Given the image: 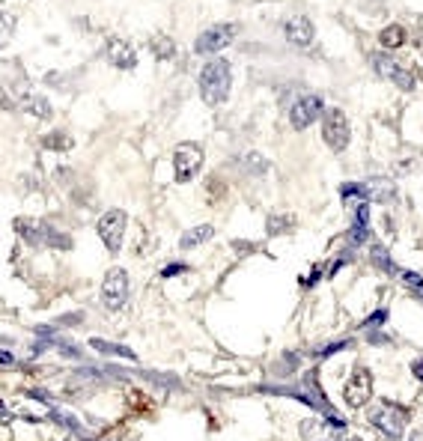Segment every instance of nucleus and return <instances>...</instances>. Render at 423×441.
<instances>
[{
  "label": "nucleus",
  "instance_id": "2",
  "mask_svg": "<svg viewBox=\"0 0 423 441\" xmlns=\"http://www.w3.org/2000/svg\"><path fill=\"white\" fill-rule=\"evenodd\" d=\"M409 417H412V412L402 409V405H397V402H391V400H379L373 409L367 412V420L391 441L402 438V430H405V423H409Z\"/></svg>",
  "mask_w": 423,
  "mask_h": 441
},
{
  "label": "nucleus",
  "instance_id": "15",
  "mask_svg": "<svg viewBox=\"0 0 423 441\" xmlns=\"http://www.w3.org/2000/svg\"><path fill=\"white\" fill-rule=\"evenodd\" d=\"M108 60L116 69H134V66H138V51H134V45L128 39L111 36L108 39Z\"/></svg>",
  "mask_w": 423,
  "mask_h": 441
},
{
  "label": "nucleus",
  "instance_id": "43",
  "mask_svg": "<svg viewBox=\"0 0 423 441\" xmlns=\"http://www.w3.org/2000/svg\"><path fill=\"white\" fill-rule=\"evenodd\" d=\"M0 340H4V337H0Z\"/></svg>",
  "mask_w": 423,
  "mask_h": 441
},
{
  "label": "nucleus",
  "instance_id": "25",
  "mask_svg": "<svg viewBox=\"0 0 423 441\" xmlns=\"http://www.w3.org/2000/svg\"><path fill=\"white\" fill-rule=\"evenodd\" d=\"M12 33H15V15L0 12V48L12 39Z\"/></svg>",
  "mask_w": 423,
  "mask_h": 441
},
{
  "label": "nucleus",
  "instance_id": "24",
  "mask_svg": "<svg viewBox=\"0 0 423 441\" xmlns=\"http://www.w3.org/2000/svg\"><path fill=\"white\" fill-rule=\"evenodd\" d=\"M402 39H405V33H402L399 24H391V27L382 30V45H384V48H399Z\"/></svg>",
  "mask_w": 423,
  "mask_h": 441
},
{
  "label": "nucleus",
  "instance_id": "42",
  "mask_svg": "<svg viewBox=\"0 0 423 441\" xmlns=\"http://www.w3.org/2000/svg\"><path fill=\"white\" fill-rule=\"evenodd\" d=\"M417 298H420V301H423V290H420V293H417Z\"/></svg>",
  "mask_w": 423,
  "mask_h": 441
},
{
  "label": "nucleus",
  "instance_id": "20",
  "mask_svg": "<svg viewBox=\"0 0 423 441\" xmlns=\"http://www.w3.org/2000/svg\"><path fill=\"white\" fill-rule=\"evenodd\" d=\"M301 367V355L298 352H283L280 358L272 364V372L275 376H290V372H295Z\"/></svg>",
  "mask_w": 423,
  "mask_h": 441
},
{
  "label": "nucleus",
  "instance_id": "41",
  "mask_svg": "<svg viewBox=\"0 0 423 441\" xmlns=\"http://www.w3.org/2000/svg\"><path fill=\"white\" fill-rule=\"evenodd\" d=\"M349 441H364V438H358V435H355V438H349Z\"/></svg>",
  "mask_w": 423,
  "mask_h": 441
},
{
  "label": "nucleus",
  "instance_id": "39",
  "mask_svg": "<svg viewBox=\"0 0 423 441\" xmlns=\"http://www.w3.org/2000/svg\"><path fill=\"white\" fill-rule=\"evenodd\" d=\"M0 108H12V101L6 98V93H4V90H0Z\"/></svg>",
  "mask_w": 423,
  "mask_h": 441
},
{
  "label": "nucleus",
  "instance_id": "8",
  "mask_svg": "<svg viewBox=\"0 0 423 441\" xmlns=\"http://www.w3.org/2000/svg\"><path fill=\"white\" fill-rule=\"evenodd\" d=\"M15 230H19V233H21V239L30 242V245H57V248H69V245H72L63 233L51 230L48 224H39V220L19 218V220H15Z\"/></svg>",
  "mask_w": 423,
  "mask_h": 441
},
{
  "label": "nucleus",
  "instance_id": "7",
  "mask_svg": "<svg viewBox=\"0 0 423 441\" xmlns=\"http://www.w3.org/2000/svg\"><path fill=\"white\" fill-rule=\"evenodd\" d=\"M101 301H105V308H111V310H120L128 301V275H126V268H120V265L108 268L105 280H101Z\"/></svg>",
  "mask_w": 423,
  "mask_h": 441
},
{
  "label": "nucleus",
  "instance_id": "30",
  "mask_svg": "<svg viewBox=\"0 0 423 441\" xmlns=\"http://www.w3.org/2000/svg\"><path fill=\"white\" fill-rule=\"evenodd\" d=\"M349 346V340H340V343H328V346H322L316 352V358H328V355H337V352H343Z\"/></svg>",
  "mask_w": 423,
  "mask_h": 441
},
{
  "label": "nucleus",
  "instance_id": "32",
  "mask_svg": "<svg viewBox=\"0 0 423 441\" xmlns=\"http://www.w3.org/2000/svg\"><path fill=\"white\" fill-rule=\"evenodd\" d=\"M182 271H188V263H173L161 271V278H176V275H182Z\"/></svg>",
  "mask_w": 423,
  "mask_h": 441
},
{
  "label": "nucleus",
  "instance_id": "29",
  "mask_svg": "<svg viewBox=\"0 0 423 441\" xmlns=\"http://www.w3.org/2000/svg\"><path fill=\"white\" fill-rule=\"evenodd\" d=\"M19 367H21V361L15 358L9 349H0V370H4V372H12V370H19Z\"/></svg>",
  "mask_w": 423,
  "mask_h": 441
},
{
  "label": "nucleus",
  "instance_id": "21",
  "mask_svg": "<svg viewBox=\"0 0 423 441\" xmlns=\"http://www.w3.org/2000/svg\"><path fill=\"white\" fill-rule=\"evenodd\" d=\"M370 263H373L376 268H382V271H387V275H399V268L394 265L391 253H387L382 245H373V248H370Z\"/></svg>",
  "mask_w": 423,
  "mask_h": 441
},
{
  "label": "nucleus",
  "instance_id": "14",
  "mask_svg": "<svg viewBox=\"0 0 423 441\" xmlns=\"http://www.w3.org/2000/svg\"><path fill=\"white\" fill-rule=\"evenodd\" d=\"M283 33H286V39H290V45H295V48H307L316 39V27L307 15H292V19L286 21Z\"/></svg>",
  "mask_w": 423,
  "mask_h": 441
},
{
  "label": "nucleus",
  "instance_id": "22",
  "mask_svg": "<svg viewBox=\"0 0 423 441\" xmlns=\"http://www.w3.org/2000/svg\"><path fill=\"white\" fill-rule=\"evenodd\" d=\"M367 191H370V197L373 200H379V203H391L394 200V182L391 179H373L367 185Z\"/></svg>",
  "mask_w": 423,
  "mask_h": 441
},
{
  "label": "nucleus",
  "instance_id": "10",
  "mask_svg": "<svg viewBox=\"0 0 423 441\" xmlns=\"http://www.w3.org/2000/svg\"><path fill=\"white\" fill-rule=\"evenodd\" d=\"M370 397H373V376H370V370L355 367L349 382L343 385V400L352 409H361V405L370 402Z\"/></svg>",
  "mask_w": 423,
  "mask_h": 441
},
{
  "label": "nucleus",
  "instance_id": "27",
  "mask_svg": "<svg viewBox=\"0 0 423 441\" xmlns=\"http://www.w3.org/2000/svg\"><path fill=\"white\" fill-rule=\"evenodd\" d=\"M42 146L45 149H69L72 138H66L63 131H54V134H48V138H42Z\"/></svg>",
  "mask_w": 423,
  "mask_h": 441
},
{
  "label": "nucleus",
  "instance_id": "37",
  "mask_svg": "<svg viewBox=\"0 0 423 441\" xmlns=\"http://www.w3.org/2000/svg\"><path fill=\"white\" fill-rule=\"evenodd\" d=\"M12 417H15V415H12L9 409H6V402H0V420H4V423H9Z\"/></svg>",
  "mask_w": 423,
  "mask_h": 441
},
{
  "label": "nucleus",
  "instance_id": "26",
  "mask_svg": "<svg viewBox=\"0 0 423 441\" xmlns=\"http://www.w3.org/2000/svg\"><path fill=\"white\" fill-rule=\"evenodd\" d=\"M152 51H156L158 60H161V57L170 60V57L176 54V48H173V39H170V36H158L156 42H152Z\"/></svg>",
  "mask_w": 423,
  "mask_h": 441
},
{
  "label": "nucleus",
  "instance_id": "38",
  "mask_svg": "<svg viewBox=\"0 0 423 441\" xmlns=\"http://www.w3.org/2000/svg\"><path fill=\"white\" fill-rule=\"evenodd\" d=\"M81 319H83V316H81V313H75V316H63L60 322H63V325H78Z\"/></svg>",
  "mask_w": 423,
  "mask_h": 441
},
{
  "label": "nucleus",
  "instance_id": "5",
  "mask_svg": "<svg viewBox=\"0 0 423 441\" xmlns=\"http://www.w3.org/2000/svg\"><path fill=\"white\" fill-rule=\"evenodd\" d=\"M126 224H128V218H126V212L123 209H108L105 215L98 218V224H96V230H98V239L105 242V248L111 250V253H116L123 248V239H126Z\"/></svg>",
  "mask_w": 423,
  "mask_h": 441
},
{
  "label": "nucleus",
  "instance_id": "31",
  "mask_svg": "<svg viewBox=\"0 0 423 441\" xmlns=\"http://www.w3.org/2000/svg\"><path fill=\"white\" fill-rule=\"evenodd\" d=\"M248 161H250V173H265L268 171V161L263 156H250Z\"/></svg>",
  "mask_w": 423,
  "mask_h": 441
},
{
  "label": "nucleus",
  "instance_id": "12",
  "mask_svg": "<svg viewBox=\"0 0 423 441\" xmlns=\"http://www.w3.org/2000/svg\"><path fill=\"white\" fill-rule=\"evenodd\" d=\"M322 113H325L322 98H319V96H301L295 105L290 108V123H292V128L304 131V128H310Z\"/></svg>",
  "mask_w": 423,
  "mask_h": 441
},
{
  "label": "nucleus",
  "instance_id": "28",
  "mask_svg": "<svg viewBox=\"0 0 423 441\" xmlns=\"http://www.w3.org/2000/svg\"><path fill=\"white\" fill-rule=\"evenodd\" d=\"M399 280H402L405 286H409V290H412L414 295L423 290V278L417 275V271H399Z\"/></svg>",
  "mask_w": 423,
  "mask_h": 441
},
{
  "label": "nucleus",
  "instance_id": "16",
  "mask_svg": "<svg viewBox=\"0 0 423 441\" xmlns=\"http://www.w3.org/2000/svg\"><path fill=\"white\" fill-rule=\"evenodd\" d=\"M215 235V227L212 224H200V227H191V230H185L182 233V239H179V248L182 250H194L200 245H206L209 239Z\"/></svg>",
  "mask_w": 423,
  "mask_h": 441
},
{
  "label": "nucleus",
  "instance_id": "35",
  "mask_svg": "<svg viewBox=\"0 0 423 441\" xmlns=\"http://www.w3.org/2000/svg\"><path fill=\"white\" fill-rule=\"evenodd\" d=\"M319 278H322V268L316 265V268H313V275H310L307 280H304V286H307V290H310V286H316V280H319Z\"/></svg>",
  "mask_w": 423,
  "mask_h": 441
},
{
  "label": "nucleus",
  "instance_id": "11",
  "mask_svg": "<svg viewBox=\"0 0 423 441\" xmlns=\"http://www.w3.org/2000/svg\"><path fill=\"white\" fill-rule=\"evenodd\" d=\"M203 167V149L197 143H179L173 152V171H176V182H191Z\"/></svg>",
  "mask_w": 423,
  "mask_h": 441
},
{
  "label": "nucleus",
  "instance_id": "36",
  "mask_svg": "<svg viewBox=\"0 0 423 441\" xmlns=\"http://www.w3.org/2000/svg\"><path fill=\"white\" fill-rule=\"evenodd\" d=\"M367 340H370V343H387V337H384L382 331H373V334H367Z\"/></svg>",
  "mask_w": 423,
  "mask_h": 441
},
{
  "label": "nucleus",
  "instance_id": "6",
  "mask_svg": "<svg viewBox=\"0 0 423 441\" xmlns=\"http://www.w3.org/2000/svg\"><path fill=\"white\" fill-rule=\"evenodd\" d=\"M301 438L304 441H343L346 438V420L334 417H310L301 423Z\"/></svg>",
  "mask_w": 423,
  "mask_h": 441
},
{
  "label": "nucleus",
  "instance_id": "33",
  "mask_svg": "<svg viewBox=\"0 0 423 441\" xmlns=\"http://www.w3.org/2000/svg\"><path fill=\"white\" fill-rule=\"evenodd\" d=\"M384 319H387V310H384V308H379V310H376L373 316H370V319L364 322V325H367V328H370V325H382Z\"/></svg>",
  "mask_w": 423,
  "mask_h": 441
},
{
  "label": "nucleus",
  "instance_id": "17",
  "mask_svg": "<svg viewBox=\"0 0 423 441\" xmlns=\"http://www.w3.org/2000/svg\"><path fill=\"white\" fill-rule=\"evenodd\" d=\"M51 420H54L57 423V427H63V430H69L72 435H78V438H83V441H87L90 438V432L87 430H83V423L75 417V415H69V412H63V409H51V415H48Z\"/></svg>",
  "mask_w": 423,
  "mask_h": 441
},
{
  "label": "nucleus",
  "instance_id": "23",
  "mask_svg": "<svg viewBox=\"0 0 423 441\" xmlns=\"http://www.w3.org/2000/svg\"><path fill=\"white\" fill-rule=\"evenodd\" d=\"M292 227H295V218L292 215H272V218H268V235L290 233Z\"/></svg>",
  "mask_w": 423,
  "mask_h": 441
},
{
  "label": "nucleus",
  "instance_id": "18",
  "mask_svg": "<svg viewBox=\"0 0 423 441\" xmlns=\"http://www.w3.org/2000/svg\"><path fill=\"white\" fill-rule=\"evenodd\" d=\"M90 349H96V352H101V355H111V358L138 361V355H134L128 346H120V343H108V340H101V337H93V340H90Z\"/></svg>",
  "mask_w": 423,
  "mask_h": 441
},
{
  "label": "nucleus",
  "instance_id": "3",
  "mask_svg": "<svg viewBox=\"0 0 423 441\" xmlns=\"http://www.w3.org/2000/svg\"><path fill=\"white\" fill-rule=\"evenodd\" d=\"M280 394H286V397H298V400H304L307 405H313V409L322 415V417H334V420H340V415H337V409L328 402V397H325V391H322V385H319V372L316 370H307L301 376V382H298V387H277Z\"/></svg>",
  "mask_w": 423,
  "mask_h": 441
},
{
  "label": "nucleus",
  "instance_id": "13",
  "mask_svg": "<svg viewBox=\"0 0 423 441\" xmlns=\"http://www.w3.org/2000/svg\"><path fill=\"white\" fill-rule=\"evenodd\" d=\"M373 66H376V72H379L382 78H387V81L394 83V87H399V90H405V93L414 90V75H412L409 69H402V66H399L397 60H391L387 54H376V57H373Z\"/></svg>",
  "mask_w": 423,
  "mask_h": 441
},
{
  "label": "nucleus",
  "instance_id": "9",
  "mask_svg": "<svg viewBox=\"0 0 423 441\" xmlns=\"http://www.w3.org/2000/svg\"><path fill=\"white\" fill-rule=\"evenodd\" d=\"M235 33H239V27H235V24H212L209 30H203L200 36H197L194 51H197V54H206V57H212V54H218V51H224V48L235 39Z\"/></svg>",
  "mask_w": 423,
  "mask_h": 441
},
{
  "label": "nucleus",
  "instance_id": "4",
  "mask_svg": "<svg viewBox=\"0 0 423 441\" xmlns=\"http://www.w3.org/2000/svg\"><path fill=\"white\" fill-rule=\"evenodd\" d=\"M322 138L331 152H343L352 141V126L346 120V113L340 108H331L322 113Z\"/></svg>",
  "mask_w": 423,
  "mask_h": 441
},
{
  "label": "nucleus",
  "instance_id": "34",
  "mask_svg": "<svg viewBox=\"0 0 423 441\" xmlns=\"http://www.w3.org/2000/svg\"><path fill=\"white\" fill-rule=\"evenodd\" d=\"M409 370H412V376H414L417 382H423V358H414Z\"/></svg>",
  "mask_w": 423,
  "mask_h": 441
},
{
  "label": "nucleus",
  "instance_id": "1",
  "mask_svg": "<svg viewBox=\"0 0 423 441\" xmlns=\"http://www.w3.org/2000/svg\"><path fill=\"white\" fill-rule=\"evenodd\" d=\"M233 90V66L224 57H209L200 72V96L206 105H224Z\"/></svg>",
  "mask_w": 423,
  "mask_h": 441
},
{
  "label": "nucleus",
  "instance_id": "40",
  "mask_svg": "<svg viewBox=\"0 0 423 441\" xmlns=\"http://www.w3.org/2000/svg\"><path fill=\"white\" fill-rule=\"evenodd\" d=\"M409 441H423V430H412V435H409Z\"/></svg>",
  "mask_w": 423,
  "mask_h": 441
},
{
  "label": "nucleus",
  "instance_id": "19",
  "mask_svg": "<svg viewBox=\"0 0 423 441\" xmlns=\"http://www.w3.org/2000/svg\"><path fill=\"white\" fill-rule=\"evenodd\" d=\"M21 108H24L27 113L36 116V120H48V116H51V101H48L45 96H36V93H33V96H24V98H21Z\"/></svg>",
  "mask_w": 423,
  "mask_h": 441
}]
</instances>
